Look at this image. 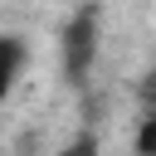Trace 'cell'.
I'll return each mask as SVG.
<instances>
[{
    "label": "cell",
    "instance_id": "2",
    "mask_svg": "<svg viewBox=\"0 0 156 156\" xmlns=\"http://www.w3.org/2000/svg\"><path fill=\"white\" fill-rule=\"evenodd\" d=\"M0 54H5V68H0V88L10 93V88L20 83V73H24V58H29V54H24V39H20V34H5V39H0Z\"/></svg>",
    "mask_w": 156,
    "mask_h": 156
},
{
    "label": "cell",
    "instance_id": "3",
    "mask_svg": "<svg viewBox=\"0 0 156 156\" xmlns=\"http://www.w3.org/2000/svg\"><path fill=\"white\" fill-rule=\"evenodd\" d=\"M132 151H136V156H156V112H141V117H136Z\"/></svg>",
    "mask_w": 156,
    "mask_h": 156
},
{
    "label": "cell",
    "instance_id": "1",
    "mask_svg": "<svg viewBox=\"0 0 156 156\" xmlns=\"http://www.w3.org/2000/svg\"><path fill=\"white\" fill-rule=\"evenodd\" d=\"M98 39H102V5L98 0H83L63 20V34H58V63H63V78L73 88L88 83V73L98 63Z\"/></svg>",
    "mask_w": 156,
    "mask_h": 156
},
{
    "label": "cell",
    "instance_id": "4",
    "mask_svg": "<svg viewBox=\"0 0 156 156\" xmlns=\"http://www.w3.org/2000/svg\"><path fill=\"white\" fill-rule=\"evenodd\" d=\"M54 156H98V136H93V132H78V136H73V141H63Z\"/></svg>",
    "mask_w": 156,
    "mask_h": 156
},
{
    "label": "cell",
    "instance_id": "5",
    "mask_svg": "<svg viewBox=\"0 0 156 156\" xmlns=\"http://www.w3.org/2000/svg\"><path fill=\"white\" fill-rule=\"evenodd\" d=\"M136 102H141V112H156V68L141 73V83H136Z\"/></svg>",
    "mask_w": 156,
    "mask_h": 156
}]
</instances>
